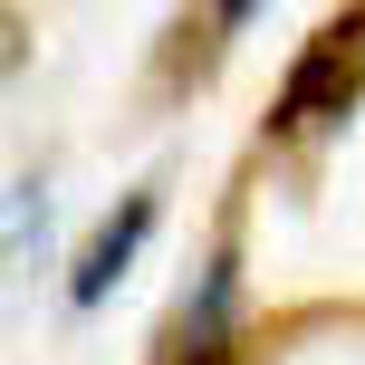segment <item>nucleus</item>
I'll use <instances>...</instances> for the list:
<instances>
[{"instance_id": "nucleus-1", "label": "nucleus", "mask_w": 365, "mask_h": 365, "mask_svg": "<svg viewBox=\"0 0 365 365\" xmlns=\"http://www.w3.org/2000/svg\"><path fill=\"white\" fill-rule=\"evenodd\" d=\"M365 96V10H336L308 48L289 58L279 77V106H269V145H308V135L346 125Z\"/></svg>"}, {"instance_id": "nucleus-2", "label": "nucleus", "mask_w": 365, "mask_h": 365, "mask_svg": "<svg viewBox=\"0 0 365 365\" xmlns=\"http://www.w3.org/2000/svg\"><path fill=\"white\" fill-rule=\"evenodd\" d=\"M231 356H240V250L221 240L202 259V279L182 289V308L164 317L154 365H231Z\"/></svg>"}, {"instance_id": "nucleus-3", "label": "nucleus", "mask_w": 365, "mask_h": 365, "mask_svg": "<svg viewBox=\"0 0 365 365\" xmlns=\"http://www.w3.org/2000/svg\"><path fill=\"white\" fill-rule=\"evenodd\" d=\"M154 212H164V182H125V202H115V212L87 231V250L68 259V298H77V308H96V298H106L115 279L135 269V250H145Z\"/></svg>"}, {"instance_id": "nucleus-4", "label": "nucleus", "mask_w": 365, "mask_h": 365, "mask_svg": "<svg viewBox=\"0 0 365 365\" xmlns=\"http://www.w3.org/2000/svg\"><path fill=\"white\" fill-rule=\"evenodd\" d=\"M10 58H19V19L0 10V77H10Z\"/></svg>"}]
</instances>
